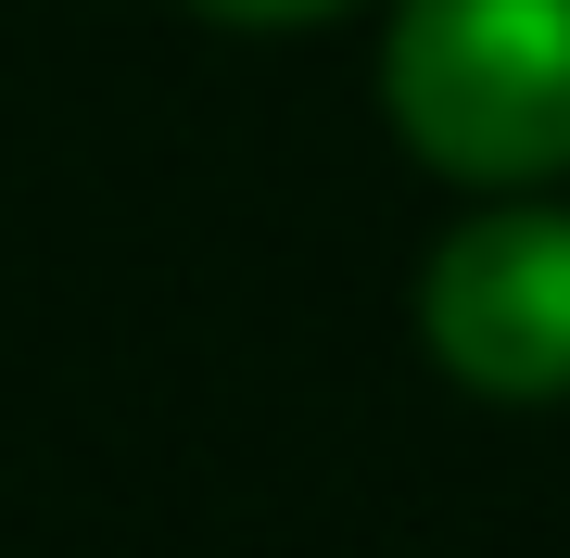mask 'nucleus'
<instances>
[{"label": "nucleus", "mask_w": 570, "mask_h": 558, "mask_svg": "<svg viewBox=\"0 0 570 558\" xmlns=\"http://www.w3.org/2000/svg\"><path fill=\"white\" fill-rule=\"evenodd\" d=\"M393 127L419 166L520 190L570 166V0H406L393 13Z\"/></svg>", "instance_id": "obj_1"}, {"label": "nucleus", "mask_w": 570, "mask_h": 558, "mask_svg": "<svg viewBox=\"0 0 570 558\" xmlns=\"http://www.w3.org/2000/svg\"><path fill=\"white\" fill-rule=\"evenodd\" d=\"M204 13H228V26H317V13H343V0H204Z\"/></svg>", "instance_id": "obj_3"}, {"label": "nucleus", "mask_w": 570, "mask_h": 558, "mask_svg": "<svg viewBox=\"0 0 570 558\" xmlns=\"http://www.w3.org/2000/svg\"><path fill=\"white\" fill-rule=\"evenodd\" d=\"M431 355L494 393V407H546L570 393V216L558 204H494L469 216L419 280Z\"/></svg>", "instance_id": "obj_2"}]
</instances>
